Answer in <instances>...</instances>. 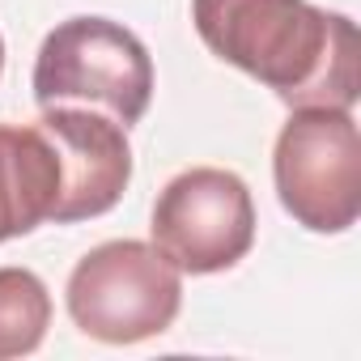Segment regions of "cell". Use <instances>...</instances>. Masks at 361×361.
Masks as SVG:
<instances>
[{
    "instance_id": "cell-1",
    "label": "cell",
    "mask_w": 361,
    "mask_h": 361,
    "mask_svg": "<svg viewBox=\"0 0 361 361\" xmlns=\"http://www.w3.org/2000/svg\"><path fill=\"white\" fill-rule=\"evenodd\" d=\"M200 43L268 85L289 111H353L361 94L357 26L310 0H192Z\"/></svg>"
},
{
    "instance_id": "cell-2",
    "label": "cell",
    "mask_w": 361,
    "mask_h": 361,
    "mask_svg": "<svg viewBox=\"0 0 361 361\" xmlns=\"http://www.w3.org/2000/svg\"><path fill=\"white\" fill-rule=\"evenodd\" d=\"M30 90L39 111L85 106L132 128L153 102V56L123 22L68 18L43 39Z\"/></svg>"
},
{
    "instance_id": "cell-3",
    "label": "cell",
    "mask_w": 361,
    "mask_h": 361,
    "mask_svg": "<svg viewBox=\"0 0 361 361\" xmlns=\"http://www.w3.org/2000/svg\"><path fill=\"white\" fill-rule=\"evenodd\" d=\"M64 302L90 340L140 344L174 327L183 310V272L153 243L111 238L77 259Z\"/></svg>"
},
{
    "instance_id": "cell-4",
    "label": "cell",
    "mask_w": 361,
    "mask_h": 361,
    "mask_svg": "<svg viewBox=\"0 0 361 361\" xmlns=\"http://www.w3.org/2000/svg\"><path fill=\"white\" fill-rule=\"evenodd\" d=\"M272 183L281 209L302 230H353L361 213V132L353 111L298 106L276 132Z\"/></svg>"
},
{
    "instance_id": "cell-5",
    "label": "cell",
    "mask_w": 361,
    "mask_h": 361,
    "mask_svg": "<svg viewBox=\"0 0 361 361\" xmlns=\"http://www.w3.org/2000/svg\"><path fill=\"white\" fill-rule=\"evenodd\" d=\"M153 247L192 276L230 272L255 247V200L234 170H178L153 200Z\"/></svg>"
},
{
    "instance_id": "cell-6",
    "label": "cell",
    "mask_w": 361,
    "mask_h": 361,
    "mask_svg": "<svg viewBox=\"0 0 361 361\" xmlns=\"http://www.w3.org/2000/svg\"><path fill=\"white\" fill-rule=\"evenodd\" d=\"M35 123L51 136L60 153V174H64L51 221L73 226V221H94L111 213L132 183L128 128L85 106H47Z\"/></svg>"
},
{
    "instance_id": "cell-7",
    "label": "cell",
    "mask_w": 361,
    "mask_h": 361,
    "mask_svg": "<svg viewBox=\"0 0 361 361\" xmlns=\"http://www.w3.org/2000/svg\"><path fill=\"white\" fill-rule=\"evenodd\" d=\"M60 153L39 123H0V243L35 234L60 204Z\"/></svg>"
},
{
    "instance_id": "cell-8",
    "label": "cell",
    "mask_w": 361,
    "mask_h": 361,
    "mask_svg": "<svg viewBox=\"0 0 361 361\" xmlns=\"http://www.w3.org/2000/svg\"><path fill=\"white\" fill-rule=\"evenodd\" d=\"M51 293L30 268H0V361L30 357L47 340Z\"/></svg>"
},
{
    "instance_id": "cell-9",
    "label": "cell",
    "mask_w": 361,
    "mask_h": 361,
    "mask_svg": "<svg viewBox=\"0 0 361 361\" xmlns=\"http://www.w3.org/2000/svg\"><path fill=\"white\" fill-rule=\"evenodd\" d=\"M0 73H5V39H0Z\"/></svg>"
}]
</instances>
